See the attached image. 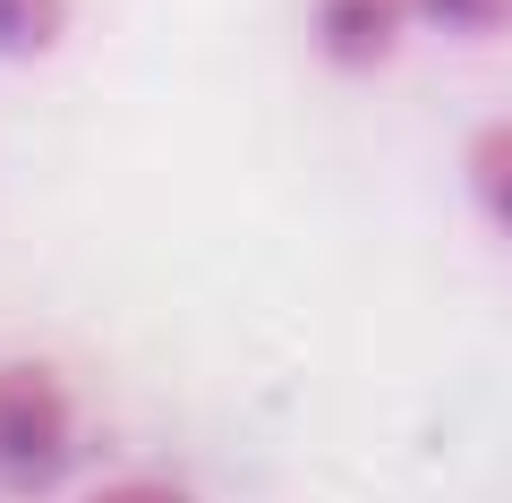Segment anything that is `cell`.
Returning a JSON list of instances; mask_svg holds the SVG:
<instances>
[{"mask_svg": "<svg viewBox=\"0 0 512 503\" xmlns=\"http://www.w3.org/2000/svg\"><path fill=\"white\" fill-rule=\"evenodd\" d=\"M77 461V393L43 359H0V495H52Z\"/></svg>", "mask_w": 512, "mask_h": 503, "instance_id": "obj_1", "label": "cell"}, {"mask_svg": "<svg viewBox=\"0 0 512 503\" xmlns=\"http://www.w3.org/2000/svg\"><path fill=\"white\" fill-rule=\"evenodd\" d=\"M77 503H205L188 478H171V469H120V478L86 486Z\"/></svg>", "mask_w": 512, "mask_h": 503, "instance_id": "obj_6", "label": "cell"}, {"mask_svg": "<svg viewBox=\"0 0 512 503\" xmlns=\"http://www.w3.org/2000/svg\"><path fill=\"white\" fill-rule=\"evenodd\" d=\"M419 35V0H308V43L333 77H376Z\"/></svg>", "mask_w": 512, "mask_h": 503, "instance_id": "obj_2", "label": "cell"}, {"mask_svg": "<svg viewBox=\"0 0 512 503\" xmlns=\"http://www.w3.org/2000/svg\"><path fill=\"white\" fill-rule=\"evenodd\" d=\"M69 26H77V0H0V60L35 69L69 43Z\"/></svg>", "mask_w": 512, "mask_h": 503, "instance_id": "obj_4", "label": "cell"}, {"mask_svg": "<svg viewBox=\"0 0 512 503\" xmlns=\"http://www.w3.org/2000/svg\"><path fill=\"white\" fill-rule=\"evenodd\" d=\"M461 180H470L478 222L512 248V120H487L470 145H461Z\"/></svg>", "mask_w": 512, "mask_h": 503, "instance_id": "obj_3", "label": "cell"}, {"mask_svg": "<svg viewBox=\"0 0 512 503\" xmlns=\"http://www.w3.org/2000/svg\"><path fill=\"white\" fill-rule=\"evenodd\" d=\"M419 26L453 43H495L512 35V0H419Z\"/></svg>", "mask_w": 512, "mask_h": 503, "instance_id": "obj_5", "label": "cell"}]
</instances>
